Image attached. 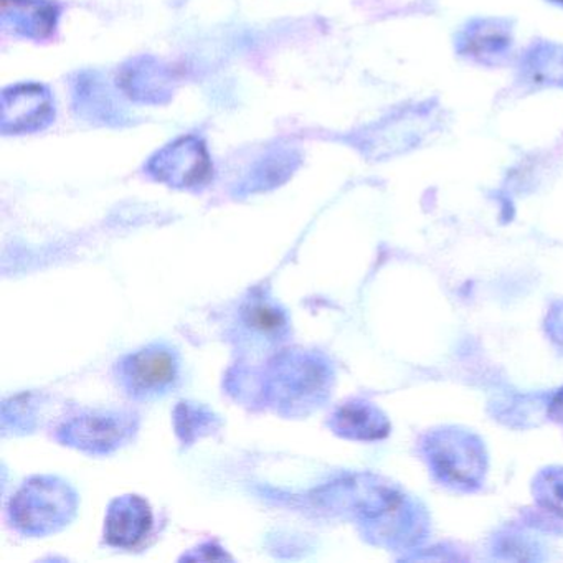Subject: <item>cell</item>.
<instances>
[{"instance_id": "cell-1", "label": "cell", "mask_w": 563, "mask_h": 563, "mask_svg": "<svg viewBox=\"0 0 563 563\" xmlns=\"http://www.w3.org/2000/svg\"><path fill=\"white\" fill-rule=\"evenodd\" d=\"M334 371L318 352L288 351L275 358L265 380L269 407L286 417H306L332 390Z\"/></svg>"}, {"instance_id": "cell-2", "label": "cell", "mask_w": 563, "mask_h": 563, "mask_svg": "<svg viewBox=\"0 0 563 563\" xmlns=\"http://www.w3.org/2000/svg\"><path fill=\"white\" fill-rule=\"evenodd\" d=\"M77 490L55 476H35L22 484L9 504L12 526L27 537H47L70 526L78 512Z\"/></svg>"}, {"instance_id": "cell-3", "label": "cell", "mask_w": 563, "mask_h": 563, "mask_svg": "<svg viewBox=\"0 0 563 563\" xmlns=\"http://www.w3.org/2000/svg\"><path fill=\"white\" fill-rule=\"evenodd\" d=\"M114 375L128 397L136 401H153L179 387L183 358L173 345L154 342L121 357Z\"/></svg>"}, {"instance_id": "cell-4", "label": "cell", "mask_w": 563, "mask_h": 563, "mask_svg": "<svg viewBox=\"0 0 563 563\" xmlns=\"http://www.w3.org/2000/svg\"><path fill=\"white\" fill-rule=\"evenodd\" d=\"M423 453L441 483L464 490L483 484L486 453L483 443L470 431L457 428L431 431L424 438Z\"/></svg>"}, {"instance_id": "cell-5", "label": "cell", "mask_w": 563, "mask_h": 563, "mask_svg": "<svg viewBox=\"0 0 563 563\" xmlns=\"http://www.w3.org/2000/svg\"><path fill=\"white\" fill-rule=\"evenodd\" d=\"M140 417L126 410H85L58 427L57 440L84 453L104 456L133 440Z\"/></svg>"}, {"instance_id": "cell-6", "label": "cell", "mask_w": 563, "mask_h": 563, "mask_svg": "<svg viewBox=\"0 0 563 563\" xmlns=\"http://www.w3.org/2000/svg\"><path fill=\"white\" fill-rule=\"evenodd\" d=\"M151 177L174 189H200L213 174L206 144L196 136L180 137L147 163Z\"/></svg>"}, {"instance_id": "cell-7", "label": "cell", "mask_w": 563, "mask_h": 563, "mask_svg": "<svg viewBox=\"0 0 563 563\" xmlns=\"http://www.w3.org/2000/svg\"><path fill=\"white\" fill-rule=\"evenodd\" d=\"M457 55L484 67H499L512 54L514 31L506 19H474L454 42Z\"/></svg>"}, {"instance_id": "cell-8", "label": "cell", "mask_w": 563, "mask_h": 563, "mask_svg": "<svg viewBox=\"0 0 563 563\" xmlns=\"http://www.w3.org/2000/svg\"><path fill=\"white\" fill-rule=\"evenodd\" d=\"M51 91L42 85H18L2 95V131L24 134L44 130L54 121Z\"/></svg>"}, {"instance_id": "cell-9", "label": "cell", "mask_w": 563, "mask_h": 563, "mask_svg": "<svg viewBox=\"0 0 563 563\" xmlns=\"http://www.w3.org/2000/svg\"><path fill=\"white\" fill-rule=\"evenodd\" d=\"M153 529L150 504L140 496L117 497L108 507L104 540L108 545L131 549L143 542Z\"/></svg>"}, {"instance_id": "cell-10", "label": "cell", "mask_w": 563, "mask_h": 563, "mask_svg": "<svg viewBox=\"0 0 563 563\" xmlns=\"http://www.w3.org/2000/svg\"><path fill=\"white\" fill-rule=\"evenodd\" d=\"M433 124L430 108H411L391 120L384 121L371 134V150L384 154L401 153L418 146Z\"/></svg>"}, {"instance_id": "cell-11", "label": "cell", "mask_w": 563, "mask_h": 563, "mask_svg": "<svg viewBox=\"0 0 563 563\" xmlns=\"http://www.w3.org/2000/svg\"><path fill=\"white\" fill-rule=\"evenodd\" d=\"M329 427L349 440L375 441L387 437L390 423L377 405L365 400H349L332 411Z\"/></svg>"}, {"instance_id": "cell-12", "label": "cell", "mask_w": 563, "mask_h": 563, "mask_svg": "<svg viewBox=\"0 0 563 563\" xmlns=\"http://www.w3.org/2000/svg\"><path fill=\"white\" fill-rule=\"evenodd\" d=\"M58 8L47 0H2V25L22 37L44 41L57 29Z\"/></svg>"}, {"instance_id": "cell-13", "label": "cell", "mask_w": 563, "mask_h": 563, "mask_svg": "<svg viewBox=\"0 0 563 563\" xmlns=\"http://www.w3.org/2000/svg\"><path fill=\"white\" fill-rule=\"evenodd\" d=\"M519 78L537 88H563V45L537 42L520 58Z\"/></svg>"}, {"instance_id": "cell-14", "label": "cell", "mask_w": 563, "mask_h": 563, "mask_svg": "<svg viewBox=\"0 0 563 563\" xmlns=\"http://www.w3.org/2000/svg\"><path fill=\"white\" fill-rule=\"evenodd\" d=\"M240 321L246 331L263 341L276 342L289 332V319L278 302L255 291L240 308Z\"/></svg>"}, {"instance_id": "cell-15", "label": "cell", "mask_w": 563, "mask_h": 563, "mask_svg": "<svg viewBox=\"0 0 563 563\" xmlns=\"http://www.w3.org/2000/svg\"><path fill=\"white\" fill-rule=\"evenodd\" d=\"M167 78L159 65H150L146 60L141 65H134L124 75V88L130 90L131 97L141 101L154 100L159 103L166 95Z\"/></svg>"}, {"instance_id": "cell-16", "label": "cell", "mask_w": 563, "mask_h": 563, "mask_svg": "<svg viewBox=\"0 0 563 563\" xmlns=\"http://www.w3.org/2000/svg\"><path fill=\"white\" fill-rule=\"evenodd\" d=\"M540 506L563 516V467L542 471L533 484Z\"/></svg>"}, {"instance_id": "cell-17", "label": "cell", "mask_w": 563, "mask_h": 563, "mask_svg": "<svg viewBox=\"0 0 563 563\" xmlns=\"http://www.w3.org/2000/svg\"><path fill=\"white\" fill-rule=\"evenodd\" d=\"M547 332L560 351H563V302H556L547 316Z\"/></svg>"}, {"instance_id": "cell-18", "label": "cell", "mask_w": 563, "mask_h": 563, "mask_svg": "<svg viewBox=\"0 0 563 563\" xmlns=\"http://www.w3.org/2000/svg\"><path fill=\"white\" fill-rule=\"evenodd\" d=\"M549 415L553 420L562 421L563 423V390L553 397L552 404L549 407Z\"/></svg>"}, {"instance_id": "cell-19", "label": "cell", "mask_w": 563, "mask_h": 563, "mask_svg": "<svg viewBox=\"0 0 563 563\" xmlns=\"http://www.w3.org/2000/svg\"><path fill=\"white\" fill-rule=\"evenodd\" d=\"M550 2H553V4L563 5V0H550Z\"/></svg>"}]
</instances>
